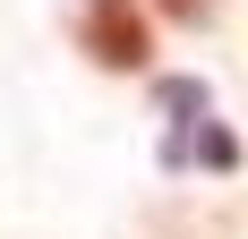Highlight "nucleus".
<instances>
[{
    "mask_svg": "<svg viewBox=\"0 0 248 239\" xmlns=\"http://www.w3.org/2000/svg\"><path fill=\"white\" fill-rule=\"evenodd\" d=\"M205 9H214V0H163V17H188V26H197Z\"/></svg>",
    "mask_w": 248,
    "mask_h": 239,
    "instance_id": "f03ea898",
    "label": "nucleus"
},
{
    "mask_svg": "<svg viewBox=\"0 0 248 239\" xmlns=\"http://www.w3.org/2000/svg\"><path fill=\"white\" fill-rule=\"evenodd\" d=\"M86 51L103 69H146V17H137V0H86Z\"/></svg>",
    "mask_w": 248,
    "mask_h": 239,
    "instance_id": "f257e3e1",
    "label": "nucleus"
}]
</instances>
